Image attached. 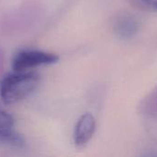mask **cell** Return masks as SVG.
<instances>
[{"mask_svg": "<svg viewBox=\"0 0 157 157\" xmlns=\"http://www.w3.org/2000/svg\"><path fill=\"white\" fill-rule=\"evenodd\" d=\"M40 80L35 72L13 71L0 81L1 100L6 105H12L25 99L37 89Z\"/></svg>", "mask_w": 157, "mask_h": 157, "instance_id": "obj_1", "label": "cell"}, {"mask_svg": "<svg viewBox=\"0 0 157 157\" xmlns=\"http://www.w3.org/2000/svg\"><path fill=\"white\" fill-rule=\"evenodd\" d=\"M58 61L59 57L56 54L39 50H26L14 56L12 69L15 72H27L38 66L56 63Z\"/></svg>", "mask_w": 157, "mask_h": 157, "instance_id": "obj_2", "label": "cell"}, {"mask_svg": "<svg viewBox=\"0 0 157 157\" xmlns=\"http://www.w3.org/2000/svg\"><path fill=\"white\" fill-rule=\"evenodd\" d=\"M0 143L17 148L25 146V140L15 130V120L11 114L0 109Z\"/></svg>", "mask_w": 157, "mask_h": 157, "instance_id": "obj_3", "label": "cell"}, {"mask_svg": "<svg viewBox=\"0 0 157 157\" xmlns=\"http://www.w3.org/2000/svg\"><path fill=\"white\" fill-rule=\"evenodd\" d=\"M96 130V121L92 114L82 115L76 122L74 132V142L77 147L85 146L93 137Z\"/></svg>", "mask_w": 157, "mask_h": 157, "instance_id": "obj_4", "label": "cell"}, {"mask_svg": "<svg viewBox=\"0 0 157 157\" xmlns=\"http://www.w3.org/2000/svg\"><path fill=\"white\" fill-rule=\"evenodd\" d=\"M140 29V20L137 17L130 14H121L113 21V30L121 39H129L136 35Z\"/></svg>", "mask_w": 157, "mask_h": 157, "instance_id": "obj_5", "label": "cell"}, {"mask_svg": "<svg viewBox=\"0 0 157 157\" xmlns=\"http://www.w3.org/2000/svg\"><path fill=\"white\" fill-rule=\"evenodd\" d=\"M128 1L138 9L148 11V12H157V0H128Z\"/></svg>", "mask_w": 157, "mask_h": 157, "instance_id": "obj_6", "label": "cell"}]
</instances>
